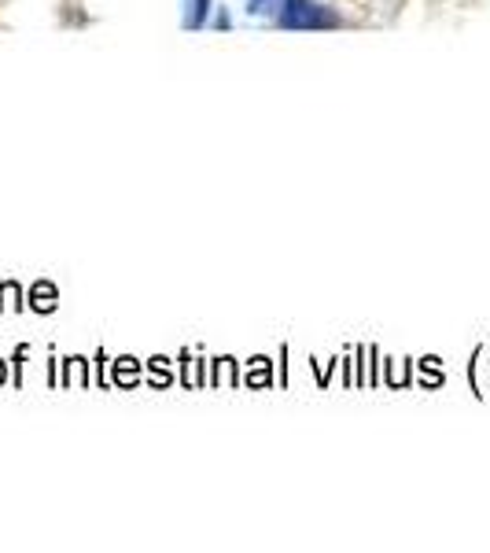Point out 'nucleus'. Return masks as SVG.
Listing matches in <instances>:
<instances>
[{
  "label": "nucleus",
  "instance_id": "3",
  "mask_svg": "<svg viewBox=\"0 0 490 553\" xmlns=\"http://www.w3.org/2000/svg\"><path fill=\"white\" fill-rule=\"evenodd\" d=\"M269 8V0H247V12L258 15V12H266Z\"/></svg>",
  "mask_w": 490,
  "mask_h": 553
},
{
  "label": "nucleus",
  "instance_id": "1",
  "mask_svg": "<svg viewBox=\"0 0 490 553\" xmlns=\"http://www.w3.org/2000/svg\"><path fill=\"white\" fill-rule=\"evenodd\" d=\"M277 23L284 30H332L339 26V15H332L325 4H314V0H280Z\"/></svg>",
  "mask_w": 490,
  "mask_h": 553
},
{
  "label": "nucleus",
  "instance_id": "2",
  "mask_svg": "<svg viewBox=\"0 0 490 553\" xmlns=\"http://www.w3.org/2000/svg\"><path fill=\"white\" fill-rule=\"evenodd\" d=\"M181 23H185V30H199V26L207 23L210 8H214V0H181Z\"/></svg>",
  "mask_w": 490,
  "mask_h": 553
}]
</instances>
